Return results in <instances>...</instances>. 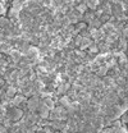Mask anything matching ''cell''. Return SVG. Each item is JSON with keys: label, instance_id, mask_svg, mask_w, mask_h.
Listing matches in <instances>:
<instances>
[{"label": "cell", "instance_id": "cell-1", "mask_svg": "<svg viewBox=\"0 0 128 133\" xmlns=\"http://www.w3.org/2000/svg\"><path fill=\"white\" fill-rule=\"evenodd\" d=\"M4 12V8H3V5H0V14Z\"/></svg>", "mask_w": 128, "mask_h": 133}]
</instances>
